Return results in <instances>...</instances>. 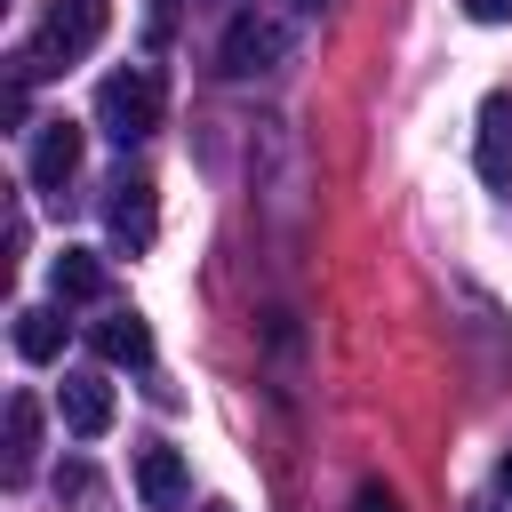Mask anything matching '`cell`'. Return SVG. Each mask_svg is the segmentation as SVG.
Segmentation results:
<instances>
[{
    "mask_svg": "<svg viewBox=\"0 0 512 512\" xmlns=\"http://www.w3.org/2000/svg\"><path fill=\"white\" fill-rule=\"evenodd\" d=\"M104 24H112V0H56L48 16H40V32H32V48L16 56L32 80H48V72H64V64H80L96 40H104Z\"/></svg>",
    "mask_w": 512,
    "mask_h": 512,
    "instance_id": "6da1fadb",
    "label": "cell"
},
{
    "mask_svg": "<svg viewBox=\"0 0 512 512\" xmlns=\"http://www.w3.org/2000/svg\"><path fill=\"white\" fill-rule=\"evenodd\" d=\"M160 104H168V88H160L152 64L104 72V88H96V128H104L112 144H144V136L160 128Z\"/></svg>",
    "mask_w": 512,
    "mask_h": 512,
    "instance_id": "7a4b0ae2",
    "label": "cell"
},
{
    "mask_svg": "<svg viewBox=\"0 0 512 512\" xmlns=\"http://www.w3.org/2000/svg\"><path fill=\"white\" fill-rule=\"evenodd\" d=\"M272 64H288V24L240 8L232 32H224V48H216V72H224V80H256V72H272Z\"/></svg>",
    "mask_w": 512,
    "mask_h": 512,
    "instance_id": "3957f363",
    "label": "cell"
},
{
    "mask_svg": "<svg viewBox=\"0 0 512 512\" xmlns=\"http://www.w3.org/2000/svg\"><path fill=\"white\" fill-rule=\"evenodd\" d=\"M104 232L128 248V256H144L152 248V232H160V208H152V176H112L104 184Z\"/></svg>",
    "mask_w": 512,
    "mask_h": 512,
    "instance_id": "277c9868",
    "label": "cell"
},
{
    "mask_svg": "<svg viewBox=\"0 0 512 512\" xmlns=\"http://www.w3.org/2000/svg\"><path fill=\"white\" fill-rule=\"evenodd\" d=\"M136 496H144V512H184L192 504V472H184V456L168 440L136 448Z\"/></svg>",
    "mask_w": 512,
    "mask_h": 512,
    "instance_id": "5b68a950",
    "label": "cell"
},
{
    "mask_svg": "<svg viewBox=\"0 0 512 512\" xmlns=\"http://www.w3.org/2000/svg\"><path fill=\"white\" fill-rule=\"evenodd\" d=\"M472 168L488 192H512V96L480 104V136H472Z\"/></svg>",
    "mask_w": 512,
    "mask_h": 512,
    "instance_id": "8992f818",
    "label": "cell"
},
{
    "mask_svg": "<svg viewBox=\"0 0 512 512\" xmlns=\"http://www.w3.org/2000/svg\"><path fill=\"white\" fill-rule=\"evenodd\" d=\"M24 168H32V184H40V192H64V184L80 176V128H72V120H40V128H32V160H24Z\"/></svg>",
    "mask_w": 512,
    "mask_h": 512,
    "instance_id": "52a82bcc",
    "label": "cell"
},
{
    "mask_svg": "<svg viewBox=\"0 0 512 512\" xmlns=\"http://www.w3.org/2000/svg\"><path fill=\"white\" fill-rule=\"evenodd\" d=\"M56 408H64V424H72L80 440H96V432H112V384H104V376H64V392H56Z\"/></svg>",
    "mask_w": 512,
    "mask_h": 512,
    "instance_id": "ba28073f",
    "label": "cell"
},
{
    "mask_svg": "<svg viewBox=\"0 0 512 512\" xmlns=\"http://www.w3.org/2000/svg\"><path fill=\"white\" fill-rule=\"evenodd\" d=\"M48 288H56V304H96L104 296V256L96 248H64L48 264Z\"/></svg>",
    "mask_w": 512,
    "mask_h": 512,
    "instance_id": "9c48e42d",
    "label": "cell"
},
{
    "mask_svg": "<svg viewBox=\"0 0 512 512\" xmlns=\"http://www.w3.org/2000/svg\"><path fill=\"white\" fill-rule=\"evenodd\" d=\"M88 344H96L104 360H120V368H144V360H152V328H144L136 312H104V320L88 328Z\"/></svg>",
    "mask_w": 512,
    "mask_h": 512,
    "instance_id": "30bf717a",
    "label": "cell"
},
{
    "mask_svg": "<svg viewBox=\"0 0 512 512\" xmlns=\"http://www.w3.org/2000/svg\"><path fill=\"white\" fill-rule=\"evenodd\" d=\"M40 456V400L32 392H8V480H24Z\"/></svg>",
    "mask_w": 512,
    "mask_h": 512,
    "instance_id": "8fae6325",
    "label": "cell"
},
{
    "mask_svg": "<svg viewBox=\"0 0 512 512\" xmlns=\"http://www.w3.org/2000/svg\"><path fill=\"white\" fill-rule=\"evenodd\" d=\"M16 352L24 360H56L64 352V312L56 304H24L16 312Z\"/></svg>",
    "mask_w": 512,
    "mask_h": 512,
    "instance_id": "7c38bea8",
    "label": "cell"
},
{
    "mask_svg": "<svg viewBox=\"0 0 512 512\" xmlns=\"http://www.w3.org/2000/svg\"><path fill=\"white\" fill-rule=\"evenodd\" d=\"M176 8H184V0H144V48H168V32H176Z\"/></svg>",
    "mask_w": 512,
    "mask_h": 512,
    "instance_id": "4fadbf2b",
    "label": "cell"
},
{
    "mask_svg": "<svg viewBox=\"0 0 512 512\" xmlns=\"http://www.w3.org/2000/svg\"><path fill=\"white\" fill-rule=\"evenodd\" d=\"M352 512H400V496H392L384 480H360V488H352Z\"/></svg>",
    "mask_w": 512,
    "mask_h": 512,
    "instance_id": "5bb4252c",
    "label": "cell"
},
{
    "mask_svg": "<svg viewBox=\"0 0 512 512\" xmlns=\"http://www.w3.org/2000/svg\"><path fill=\"white\" fill-rule=\"evenodd\" d=\"M472 24H512V0H464Z\"/></svg>",
    "mask_w": 512,
    "mask_h": 512,
    "instance_id": "9a60e30c",
    "label": "cell"
},
{
    "mask_svg": "<svg viewBox=\"0 0 512 512\" xmlns=\"http://www.w3.org/2000/svg\"><path fill=\"white\" fill-rule=\"evenodd\" d=\"M464 512H504V504H496V496H472V504H464Z\"/></svg>",
    "mask_w": 512,
    "mask_h": 512,
    "instance_id": "2e32d148",
    "label": "cell"
},
{
    "mask_svg": "<svg viewBox=\"0 0 512 512\" xmlns=\"http://www.w3.org/2000/svg\"><path fill=\"white\" fill-rule=\"evenodd\" d=\"M504 496H512V456H504Z\"/></svg>",
    "mask_w": 512,
    "mask_h": 512,
    "instance_id": "e0dca14e",
    "label": "cell"
},
{
    "mask_svg": "<svg viewBox=\"0 0 512 512\" xmlns=\"http://www.w3.org/2000/svg\"><path fill=\"white\" fill-rule=\"evenodd\" d=\"M296 8H312V16H320V8H328V0H296Z\"/></svg>",
    "mask_w": 512,
    "mask_h": 512,
    "instance_id": "ac0fdd59",
    "label": "cell"
}]
</instances>
